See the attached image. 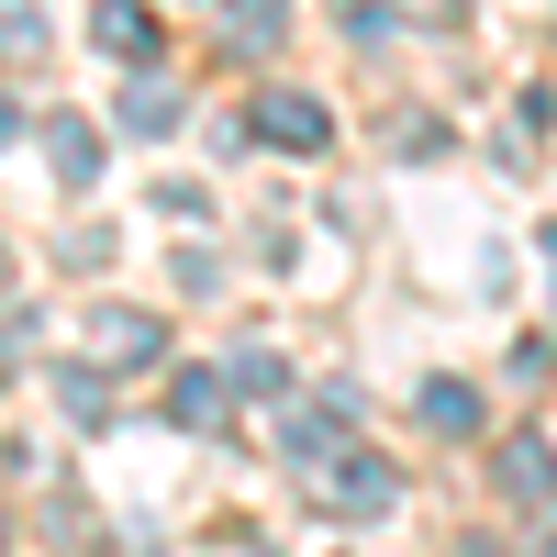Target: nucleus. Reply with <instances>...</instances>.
I'll use <instances>...</instances> for the list:
<instances>
[{"instance_id":"f03ea898","label":"nucleus","mask_w":557,"mask_h":557,"mask_svg":"<svg viewBox=\"0 0 557 557\" xmlns=\"http://www.w3.org/2000/svg\"><path fill=\"white\" fill-rule=\"evenodd\" d=\"M89 357L134 380V368H157V357H168V323H157V312H134V301H101V312H89Z\"/></svg>"},{"instance_id":"0eeeda50","label":"nucleus","mask_w":557,"mask_h":557,"mask_svg":"<svg viewBox=\"0 0 557 557\" xmlns=\"http://www.w3.org/2000/svg\"><path fill=\"white\" fill-rule=\"evenodd\" d=\"M357 435H346V412H312V401H290V424H278V457H290V480L301 469H323V457H346Z\"/></svg>"},{"instance_id":"20e7f679","label":"nucleus","mask_w":557,"mask_h":557,"mask_svg":"<svg viewBox=\"0 0 557 557\" xmlns=\"http://www.w3.org/2000/svg\"><path fill=\"white\" fill-rule=\"evenodd\" d=\"M246 134H268L278 157H323V146H335V112L301 101V89H268V101L246 112Z\"/></svg>"},{"instance_id":"9d476101","label":"nucleus","mask_w":557,"mask_h":557,"mask_svg":"<svg viewBox=\"0 0 557 557\" xmlns=\"http://www.w3.org/2000/svg\"><path fill=\"white\" fill-rule=\"evenodd\" d=\"M112 123H123V134H146V146H157V134H178V89H168V78H134Z\"/></svg>"},{"instance_id":"f8f14e48","label":"nucleus","mask_w":557,"mask_h":557,"mask_svg":"<svg viewBox=\"0 0 557 557\" xmlns=\"http://www.w3.org/2000/svg\"><path fill=\"white\" fill-rule=\"evenodd\" d=\"M223 380H235L246 401H290V368H278L268 346H246V357H223Z\"/></svg>"},{"instance_id":"39448f33","label":"nucleus","mask_w":557,"mask_h":557,"mask_svg":"<svg viewBox=\"0 0 557 557\" xmlns=\"http://www.w3.org/2000/svg\"><path fill=\"white\" fill-rule=\"evenodd\" d=\"M235 380H223V368H178V380H168V424L178 435H235Z\"/></svg>"},{"instance_id":"ddd939ff","label":"nucleus","mask_w":557,"mask_h":557,"mask_svg":"<svg viewBox=\"0 0 557 557\" xmlns=\"http://www.w3.org/2000/svg\"><path fill=\"white\" fill-rule=\"evenodd\" d=\"M0 12H12V23H0V34H12V67H34V45H45V12H34V0H0Z\"/></svg>"},{"instance_id":"4468645a","label":"nucleus","mask_w":557,"mask_h":557,"mask_svg":"<svg viewBox=\"0 0 557 557\" xmlns=\"http://www.w3.org/2000/svg\"><path fill=\"white\" fill-rule=\"evenodd\" d=\"M67 412H78V424H101V412H112V391L89 380V368H67Z\"/></svg>"},{"instance_id":"6e6552de","label":"nucleus","mask_w":557,"mask_h":557,"mask_svg":"<svg viewBox=\"0 0 557 557\" xmlns=\"http://www.w3.org/2000/svg\"><path fill=\"white\" fill-rule=\"evenodd\" d=\"M89 34H101V57H123V67L157 57V12H146V0H101V23H89Z\"/></svg>"},{"instance_id":"7ed1b4c3","label":"nucleus","mask_w":557,"mask_h":557,"mask_svg":"<svg viewBox=\"0 0 557 557\" xmlns=\"http://www.w3.org/2000/svg\"><path fill=\"white\" fill-rule=\"evenodd\" d=\"M491 491L513 502V513H546V524H557V446H546V435H513V446L491 457Z\"/></svg>"},{"instance_id":"1a4fd4ad","label":"nucleus","mask_w":557,"mask_h":557,"mask_svg":"<svg viewBox=\"0 0 557 557\" xmlns=\"http://www.w3.org/2000/svg\"><path fill=\"white\" fill-rule=\"evenodd\" d=\"M412 412H424V435H480V391L469 380H424Z\"/></svg>"},{"instance_id":"9b49d317","label":"nucleus","mask_w":557,"mask_h":557,"mask_svg":"<svg viewBox=\"0 0 557 557\" xmlns=\"http://www.w3.org/2000/svg\"><path fill=\"white\" fill-rule=\"evenodd\" d=\"M45 157H57L67 190H89V178H101V134H89V123H45Z\"/></svg>"},{"instance_id":"423d86ee","label":"nucleus","mask_w":557,"mask_h":557,"mask_svg":"<svg viewBox=\"0 0 557 557\" xmlns=\"http://www.w3.org/2000/svg\"><path fill=\"white\" fill-rule=\"evenodd\" d=\"M212 34H223V57L257 67V57H278V45H290V0H223Z\"/></svg>"},{"instance_id":"2eb2a0df","label":"nucleus","mask_w":557,"mask_h":557,"mask_svg":"<svg viewBox=\"0 0 557 557\" xmlns=\"http://www.w3.org/2000/svg\"><path fill=\"white\" fill-rule=\"evenodd\" d=\"M535 257H546V290H557V223H546V235H535Z\"/></svg>"},{"instance_id":"f257e3e1","label":"nucleus","mask_w":557,"mask_h":557,"mask_svg":"<svg viewBox=\"0 0 557 557\" xmlns=\"http://www.w3.org/2000/svg\"><path fill=\"white\" fill-rule=\"evenodd\" d=\"M301 491H312V513L368 524V513H391V502H401V469H391V457H368V446H346V457H323V469H301Z\"/></svg>"},{"instance_id":"dca6fc26","label":"nucleus","mask_w":557,"mask_h":557,"mask_svg":"<svg viewBox=\"0 0 557 557\" xmlns=\"http://www.w3.org/2000/svg\"><path fill=\"white\" fill-rule=\"evenodd\" d=\"M469 557H491V546H469Z\"/></svg>"}]
</instances>
